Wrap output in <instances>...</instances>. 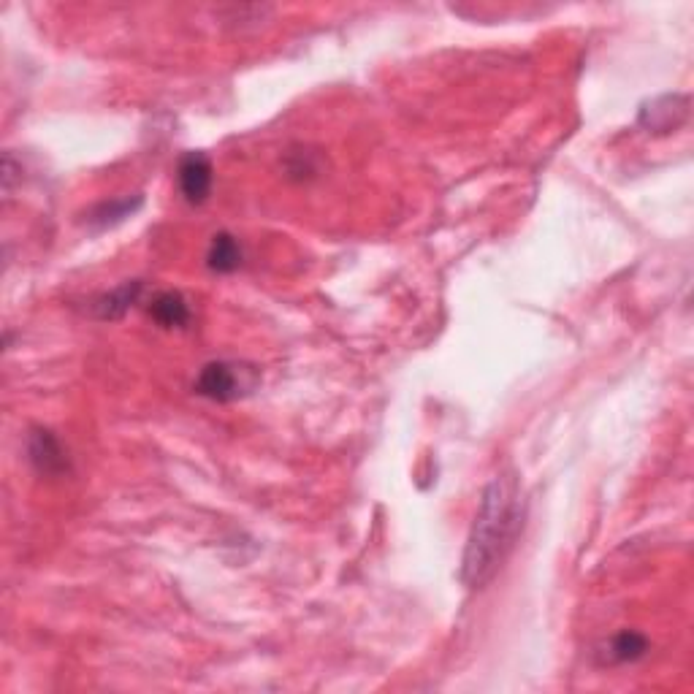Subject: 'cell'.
Masks as SVG:
<instances>
[{"label":"cell","mask_w":694,"mask_h":694,"mask_svg":"<svg viewBox=\"0 0 694 694\" xmlns=\"http://www.w3.org/2000/svg\"><path fill=\"white\" fill-rule=\"evenodd\" d=\"M524 524V499L518 494L516 480L497 475L480 497L478 516L469 532L461 578L472 589L486 586L505 562L507 551L516 543Z\"/></svg>","instance_id":"obj_1"},{"label":"cell","mask_w":694,"mask_h":694,"mask_svg":"<svg viewBox=\"0 0 694 694\" xmlns=\"http://www.w3.org/2000/svg\"><path fill=\"white\" fill-rule=\"evenodd\" d=\"M258 385V369L236 361H212L198 372L196 391L212 402H234Z\"/></svg>","instance_id":"obj_2"},{"label":"cell","mask_w":694,"mask_h":694,"mask_svg":"<svg viewBox=\"0 0 694 694\" xmlns=\"http://www.w3.org/2000/svg\"><path fill=\"white\" fill-rule=\"evenodd\" d=\"M177 179L188 204H204L212 193V163L204 152H188L179 160Z\"/></svg>","instance_id":"obj_3"},{"label":"cell","mask_w":694,"mask_h":694,"mask_svg":"<svg viewBox=\"0 0 694 694\" xmlns=\"http://www.w3.org/2000/svg\"><path fill=\"white\" fill-rule=\"evenodd\" d=\"M28 456L30 464L41 475H47V478H60V475H66L68 469H71L68 467V453L63 448V442L57 440L49 429H36V432L30 434Z\"/></svg>","instance_id":"obj_4"},{"label":"cell","mask_w":694,"mask_h":694,"mask_svg":"<svg viewBox=\"0 0 694 694\" xmlns=\"http://www.w3.org/2000/svg\"><path fill=\"white\" fill-rule=\"evenodd\" d=\"M150 318L163 329H185L190 323V304L182 293L163 291L152 299Z\"/></svg>","instance_id":"obj_5"},{"label":"cell","mask_w":694,"mask_h":694,"mask_svg":"<svg viewBox=\"0 0 694 694\" xmlns=\"http://www.w3.org/2000/svg\"><path fill=\"white\" fill-rule=\"evenodd\" d=\"M141 291H144V282H141V280L122 282L120 288H114V291L104 293L101 299H95L93 312L101 320L122 318V315L131 310L136 301H139Z\"/></svg>","instance_id":"obj_6"},{"label":"cell","mask_w":694,"mask_h":694,"mask_svg":"<svg viewBox=\"0 0 694 694\" xmlns=\"http://www.w3.org/2000/svg\"><path fill=\"white\" fill-rule=\"evenodd\" d=\"M242 244L236 242L231 234H215L209 244L207 266L217 274H231L242 266Z\"/></svg>","instance_id":"obj_7"},{"label":"cell","mask_w":694,"mask_h":694,"mask_svg":"<svg viewBox=\"0 0 694 694\" xmlns=\"http://www.w3.org/2000/svg\"><path fill=\"white\" fill-rule=\"evenodd\" d=\"M648 654V640L640 635V632H632V629H624L616 638L610 640L608 646V662L613 665H621V662H638Z\"/></svg>","instance_id":"obj_8"},{"label":"cell","mask_w":694,"mask_h":694,"mask_svg":"<svg viewBox=\"0 0 694 694\" xmlns=\"http://www.w3.org/2000/svg\"><path fill=\"white\" fill-rule=\"evenodd\" d=\"M139 207H141V196L120 198V201H112V204H101V207H95L93 212L87 215V226L112 228L117 226V223H122L125 217H131Z\"/></svg>","instance_id":"obj_9"},{"label":"cell","mask_w":694,"mask_h":694,"mask_svg":"<svg viewBox=\"0 0 694 694\" xmlns=\"http://www.w3.org/2000/svg\"><path fill=\"white\" fill-rule=\"evenodd\" d=\"M681 98H673V95H667V98H659V101H654V104L648 106V109H643V114H640V122L646 125V128H651V131H673L678 122L673 114H676V109L673 106L678 104Z\"/></svg>","instance_id":"obj_10"}]
</instances>
